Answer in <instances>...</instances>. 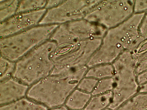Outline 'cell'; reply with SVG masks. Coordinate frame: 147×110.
Wrapping results in <instances>:
<instances>
[{
    "label": "cell",
    "instance_id": "obj_1",
    "mask_svg": "<svg viewBox=\"0 0 147 110\" xmlns=\"http://www.w3.org/2000/svg\"><path fill=\"white\" fill-rule=\"evenodd\" d=\"M141 17L134 14L119 25L107 30L98 49L86 65L88 68L112 64L125 50H130L140 35Z\"/></svg>",
    "mask_w": 147,
    "mask_h": 110
},
{
    "label": "cell",
    "instance_id": "obj_2",
    "mask_svg": "<svg viewBox=\"0 0 147 110\" xmlns=\"http://www.w3.org/2000/svg\"><path fill=\"white\" fill-rule=\"evenodd\" d=\"M88 69L86 66L65 75H50L30 86L26 97L49 109L64 105Z\"/></svg>",
    "mask_w": 147,
    "mask_h": 110
},
{
    "label": "cell",
    "instance_id": "obj_3",
    "mask_svg": "<svg viewBox=\"0 0 147 110\" xmlns=\"http://www.w3.org/2000/svg\"><path fill=\"white\" fill-rule=\"evenodd\" d=\"M57 47L49 39L33 49L16 62L12 77L30 87L50 75L54 64L51 55Z\"/></svg>",
    "mask_w": 147,
    "mask_h": 110
},
{
    "label": "cell",
    "instance_id": "obj_4",
    "mask_svg": "<svg viewBox=\"0 0 147 110\" xmlns=\"http://www.w3.org/2000/svg\"><path fill=\"white\" fill-rule=\"evenodd\" d=\"M112 64L114 86L108 108L115 110L137 93L139 86L136 80L137 62L130 51H123Z\"/></svg>",
    "mask_w": 147,
    "mask_h": 110
},
{
    "label": "cell",
    "instance_id": "obj_5",
    "mask_svg": "<svg viewBox=\"0 0 147 110\" xmlns=\"http://www.w3.org/2000/svg\"><path fill=\"white\" fill-rule=\"evenodd\" d=\"M58 25H38L16 34L1 38V56L16 62L49 40Z\"/></svg>",
    "mask_w": 147,
    "mask_h": 110
},
{
    "label": "cell",
    "instance_id": "obj_6",
    "mask_svg": "<svg viewBox=\"0 0 147 110\" xmlns=\"http://www.w3.org/2000/svg\"><path fill=\"white\" fill-rule=\"evenodd\" d=\"M102 38H95L82 40L60 54H52L54 68L50 75H61L76 71L86 66L90 58L99 47Z\"/></svg>",
    "mask_w": 147,
    "mask_h": 110
},
{
    "label": "cell",
    "instance_id": "obj_7",
    "mask_svg": "<svg viewBox=\"0 0 147 110\" xmlns=\"http://www.w3.org/2000/svg\"><path fill=\"white\" fill-rule=\"evenodd\" d=\"M107 30L84 19L59 25L49 40L58 47H70L87 39L102 38Z\"/></svg>",
    "mask_w": 147,
    "mask_h": 110
},
{
    "label": "cell",
    "instance_id": "obj_8",
    "mask_svg": "<svg viewBox=\"0 0 147 110\" xmlns=\"http://www.w3.org/2000/svg\"><path fill=\"white\" fill-rule=\"evenodd\" d=\"M134 2L101 0L84 19L109 29L123 23L134 13Z\"/></svg>",
    "mask_w": 147,
    "mask_h": 110
},
{
    "label": "cell",
    "instance_id": "obj_9",
    "mask_svg": "<svg viewBox=\"0 0 147 110\" xmlns=\"http://www.w3.org/2000/svg\"><path fill=\"white\" fill-rule=\"evenodd\" d=\"M101 0H63L46 10L39 25H59L84 19Z\"/></svg>",
    "mask_w": 147,
    "mask_h": 110
},
{
    "label": "cell",
    "instance_id": "obj_10",
    "mask_svg": "<svg viewBox=\"0 0 147 110\" xmlns=\"http://www.w3.org/2000/svg\"><path fill=\"white\" fill-rule=\"evenodd\" d=\"M46 11V9H43L17 13L0 22L1 38L16 34L38 25Z\"/></svg>",
    "mask_w": 147,
    "mask_h": 110
},
{
    "label": "cell",
    "instance_id": "obj_11",
    "mask_svg": "<svg viewBox=\"0 0 147 110\" xmlns=\"http://www.w3.org/2000/svg\"><path fill=\"white\" fill-rule=\"evenodd\" d=\"M29 87L13 77L1 81L0 106L12 103L25 97Z\"/></svg>",
    "mask_w": 147,
    "mask_h": 110
},
{
    "label": "cell",
    "instance_id": "obj_12",
    "mask_svg": "<svg viewBox=\"0 0 147 110\" xmlns=\"http://www.w3.org/2000/svg\"><path fill=\"white\" fill-rule=\"evenodd\" d=\"M92 96L76 88L68 97L64 105L72 110H84Z\"/></svg>",
    "mask_w": 147,
    "mask_h": 110
},
{
    "label": "cell",
    "instance_id": "obj_13",
    "mask_svg": "<svg viewBox=\"0 0 147 110\" xmlns=\"http://www.w3.org/2000/svg\"><path fill=\"white\" fill-rule=\"evenodd\" d=\"M45 106L28 98L1 105L0 110H49Z\"/></svg>",
    "mask_w": 147,
    "mask_h": 110
},
{
    "label": "cell",
    "instance_id": "obj_14",
    "mask_svg": "<svg viewBox=\"0 0 147 110\" xmlns=\"http://www.w3.org/2000/svg\"><path fill=\"white\" fill-rule=\"evenodd\" d=\"M113 97V92L92 96L84 110H104L108 109Z\"/></svg>",
    "mask_w": 147,
    "mask_h": 110
},
{
    "label": "cell",
    "instance_id": "obj_15",
    "mask_svg": "<svg viewBox=\"0 0 147 110\" xmlns=\"http://www.w3.org/2000/svg\"><path fill=\"white\" fill-rule=\"evenodd\" d=\"M114 70L112 64L96 65L88 68L85 76L93 78L98 80L113 77Z\"/></svg>",
    "mask_w": 147,
    "mask_h": 110
},
{
    "label": "cell",
    "instance_id": "obj_16",
    "mask_svg": "<svg viewBox=\"0 0 147 110\" xmlns=\"http://www.w3.org/2000/svg\"><path fill=\"white\" fill-rule=\"evenodd\" d=\"M121 107L127 110H142L147 108V92H138L123 103Z\"/></svg>",
    "mask_w": 147,
    "mask_h": 110
},
{
    "label": "cell",
    "instance_id": "obj_17",
    "mask_svg": "<svg viewBox=\"0 0 147 110\" xmlns=\"http://www.w3.org/2000/svg\"><path fill=\"white\" fill-rule=\"evenodd\" d=\"M19 0H0V21L3 22L16 14Z\"/></svg>",
    "mask_w": 147,
    "mask_h": 110
},
{
    "label": "cell",
    "instance_id": "obj_18",
    "mask_svg": "<svg viewBox=\"0 0 147 110\" xmlns=\"http://www.w3.org/2000/svg\"><path fill=\"white\" fill-rule=\"evenodd\" d=\"M47 0H19L16 14L45 9Z\"/></svg>",
    "mask_w": 147,
    "mask_h": 110
},
{
    "label": "cell",
    "instance_id": "obj_19",
    "mask_svg": "<svg viewBox=\"0 0 147 110\" xmlns=\"http://www.w3.org/2000/svg\"><path fill=\"white\" fill-rule=\"evenodd\" d=\"M16 62L10 60L1 56L0 60V81L12 77Z\"/></svg>",
    "mask_w": 147,
    "mask_h": 110
},
{
    "label": "cell",
    "instance_id": "obj_20",
    "mask_svg": "<svg viewBox=\"0 0 147 110\" xmlns=\"http://www.w3.org/2000/svg\"><path fill=\"white\" fill-rule=\"evenodd\" d=\"M114 86V80L113 77L99 80L91 95L94 96L112 91Z\"/></svg>",
    "mask_w": 147,
    "mask_h": 110
},
{
    "label": "cell",
    "instance_id": "obj_21",
    "mask_svg": "<svg viewBox=\"0 0 147 110\" xmlns=\"http://www.w3.org/2000/svg\"><path fill=\"white\" fill-rule=\"evenodd\" d=\"M98 80L93 78L84 76L80 81L77 89L83 92L91 94Z\"/></svg>",
    "mask_w": 147,
    "mask_h": 110
},
{
    "label": "cell",
    "instance_id": "obj_22",
    "mask_svg": "<svg viewBox=\"0 0 147 110\" xmlns=\"http://www.w3.org/2000/svg\"><path fill=\"white\" fill-rule=\"evenodd\" d=\"M134 57L137 62L136 70L137 75L147 70V51L141 54L135 55Z\"/></svg>",
    "mask_w": 147,
    "mask_h": 110
},
{
    "label": "cell",
    "instance_id": "obj_23",
    "mask_svg": "<svg viewBox=\"0 0 147 110\" xmlns=\"http://www.w3.org/2000/svg\"><path fill=\"white\" fill-rule=\"evenodd\" d=\"M147 11V0H134V13H140Z\"/></svg>",
    "mask_w": 147,
    "mask_h": 110
},
{
    "label": "cell",
    "instance_id": "obj_24",
    "mask_svg": "<svg viewBox=\"0 0 147 110\" xmlns=\"http://www.w3.org/2000/svg\"><path fill=\"white\" fill-rule=\"evenodd\" d=\"M136 80L139 86L147 83V70L138 74L136 76Z\"/></svg>",
    "mask_w": 147,
    "mask_h": 110
},
{
    "label": "cell",
    "instance_id": "obj_25",
    "mask_svg": "<svg viewBox=\"0 0 147 110\" xmlns=\"http://www.w3.org/2000/svg\"><path fill=\"white\" fill-rule=\"evenodd\" d=\"M140 34L147 35V11L145 14L139 28Z\"/></svg>",
    "mask_w": 147,
    "mask_h": 110
},
{
    "label": "cell",
    "instance_id": "obj_26",
    "mask_svg": "<svg viewBox=\"0 0 147 110\" xmlns=\"http://www.w3.org/2000/svg\"><path fill=\"white\" fill-rule=\"evenodd\" d=\"M63 0H47L45 9L46 10L54 8L62 3Z\"/></svg>",
    "mask_w": 147,
    "mask_h": 110
},
{
    "label": "cell",
    "instance_id": "obj_27",
    "mask_svg": "<svg viewBox=\"0 0 147 110\" xmlns=\"http://www.w3.org/2000/svg\"><path fill=\"white\" fill-rule=\"evenodd\" d=\"M138 92H147V82L143 85L139 86Z\"/></svg>",
    "mask_w": 147,
    "mask_h": 110
}]
</instances>
